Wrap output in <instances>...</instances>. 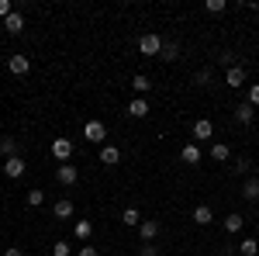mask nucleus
<instances>
[{
    "mask_svg": "<svg viewBox=\"0 0 259 256\" xmlns=\"http://www.w3.org/2000/svg\"><path fill=\"white\" fill-rule=\"evenodd\" d=\"M83 138H87V142H94V145H100V142L107 138V125H104L100 118H90L87 125H83Z\"/></svg>",
    "mask_w": 259,
    "mask_h": 256,
    "instance_id": "obj_1",
    "label": "nucleus"
},
{
    "mask_svg": "<svg viewBox=\"0 0 259 256\" xmlns=\"http://www.w3.org/2000/svg\"><path fill=\"white\" fill-rule=\"evenodd\" d=\"M56 180H59L62 187H73V184L80 180V170H76L73 163H59V166H56Z\"/></svg>",
    "mask_w": 259,
    "mask_h": 256,
    "instance_id": "obj_2",
    "label": "nucleus"
},
{
    "mask_svg": "<svg viewBox=\"0 0 259 256\" xmlns=\"http://www.w3.org/2000/svg\"><path fill=\"white\" fill-rule=\"evenodd\" d=\"M139 52H142V56H159V52H162V39H159V35H152V31L142 35V39H139Z\"/></svg>",
    "mask_w": 259,
    "mask_h": 256,
    "instance_id": "obj_3",
    "label": "nucleus"
},
{
    "mask_svg": "<svg viewBox=\"0 0 259 256\" xmlns=\"http://www.w3.org/2000/svg\"><path fill=\"white\" fill-rule=\"evenodd\" d=\"M24 170H28V163L21 156H11V159H4V177H11V180H21L24 177Z\"/></svg>",
    "mask_w": 259,
    "mask_h": 256,
    "instance_id": "obj_4",
    "label": "nucleus"
},
{
    "mask_svg": "<svg viewBox=\"0 0 259 256\" xmlns=\"http://www.w3.org/2000/svg\"><path fill=\"white\" fill-rule=\"evenodd\" d=\"M52 156L59 163H69L73 159V142L69 138H52Z\"/></svg>",
    "mask_w": 259,
    "mask_h": 256,
    "instance_id": "obj_5",
    "label": "nucleus"
},
{
    "mask_svg": "<svg viewBox=\"0 0 259 256\" xmlns=\"http://www.w3.org/2000/svg\"><path fill=\"white\" fill-rule=\"evenodd\" d=\"M225 83H228L232 90H239L242 83H245V66H239V62H235V66H228V69H225Z\"/></svg>",
    "mask_w": 259,
    "mask_h": 256,
    "instance_id": "obj_6",
    "label": "nucleus"
},
{
    "mask_svg": "<svg viewBox=\"0 0 259 256\" xmlns=\"http://www.w3.org/2000/svg\"><path fill=\"white\" fill-rule=\"evenodd\" d=\"M7 69H11L14 77H28V69H31V59H28V56H11V59H7Z\"/></svg>",
    "mask_w": 259,
    "mask_h": 256,
    "instance_id": "obj_7",
    "label": "nucleus"
},
{
    "mask_svg": "<svg viewBox=\"0 0 259 256\" xmlns=\"http://www.w3.org/2000/svg\"><path fill=\"white\" fill-rule=\"evenodd\" d=\"M252 118H256V107H252L249 100L235 104V121H239V125H252Z\"/></svg>",
    "mask_w": 259,
    "mask_h": 256,
    "instance_id": "obj_8",
    "label": "nucleus"
},
{
    "mask_svg": "<svg viewBox=\"0 0 259 256\" xmlns=\"http://www.w3.org/2000/svg\"><path fill=\"white\" fill-rule=\"evenodd\" d=\"M52 215H56V218H73V215H76V204H73L69 197H59V201L52 204Z\"/></svg>",
    "mask_w": 259,
    "mask_h": 256,
    "instance_id": "obj_9",
    "label": "nucleus"
},
{
    "mask_svg": "<svg viewBox=\"0 0 259 256\" xmlns=\"http://www.w3.org/2000/svg\"><path fill=\"white\" fill-rule=\"evenodd\" d=\"M139 236H142V242H152V239L159 236V222H152V218H142Z\"/></svg>",
    "mask_w": 259,
    "mask_h": 256,
    "instance_id": "obj_10",
    "label": "nucleus"
},
{
    "mask_svg": "<svg viewBox=\"0 0 259 256\" xmlns=\"http://www.w3.org/2000/svg\"><path fill=\"white\" fill-rule=\"evenodd\" d=\"M180 159H183L187 166H197V163H200V149L194 145V142H187V145L180 149Z\"/></svg>",
    "mask_w": 259,
    "mask_h": 256,
    "instance_id": "obj_11",
    "label": "nucleus"
},
{
    "mask_svg": "<svg viewBox=\"0 0 259 256\" xmlns=\"http://www.w3.org/2000/svg\"><path fill=\"white\" fill-rule=\"evenodd\" d=\"M4 28H7L11 35H21V31H24V14H21V11H14L11 18H4Z\"/></svg>",
    "mask_w": 259,
    "mask_h": 256,
    "instance_id": "obj_12",
    "label": "nucleus"
},
{
    "mask_svg": "<svg viewBox=\"0 0 259 256\" xmlns=\"http://www.w3.org/2000/svg\"><path fill=\"white\" fill-rule=\"evenodd\" d=\"M190 132H194V138H211V135H214V125H211L207 118H197Z\"/></svg>",
    "mask_w": 259,
    "mask_h": 256,
    "instance_id": "obj_13",
    "label": "nucleus"
},
{
    "mask_svg": "<svg viewBox=\"0 0 259 256\" xmlns=\"http://www.w3.org/2000/svg\"><path fill=\"white\" fill-rule=\"evenodd\" d=\"M128 115H132V118H149V100L135 97L132 104H128Z\"/></svg>",
    "mask_w": 259,
    "mask_h": 256,
    "instance_id": "obj_14",
    "label": "nucleus"
},
{
    "mask_svg": "<svg viewBox=\"0 0 259 256\" xmlns=\"http://www.w3.org/2000/svg\"><path fill=\"white\" fill-rule=\"evenodd\" d=\"M100 163H104V166L121 163V149H118V145H104V149H100Z\"/></svg>",
    "mask_w": 259,
    "mask_h": 256,
    "instance_id": "obj_15",
    "label": "nucleus"
},
{
    "mask_svg": "<svg viewBox=\"0 0 259 256\" xmlns=\"http://www.w3.org/2000/svg\"><path fill=\"white\" fill-rule=\"evenodd\" d=\"M132 90H135L139 97H145V94L152 90V83H149V77H145V73H135V77H132Z\"/></svg>",
    "mask_w": 259,
    "mask_h": 256,
    "instance_id": "obj_16",
    "label": "nucleus"
},
{
    "mask_svg": "<svg viewBox=\"0 0 259 256\" xmlns=\"http://www.w3.org/2000/svg\"><path fill=\"white\" fill-rule=\"evenodd\" d=\"M211 159H214V163H228V159H232V145L214 142V145H211Z\"/></svg>",
    "mask_w": 259,
    "mask_h": 256,
    "instance_id": "obj_17",
    "label": "nucleus"
},
{
    "mask_svg": "<svg viewBox=\"0 0 259 256\" xmlns=\"http://www.w3.org/2000/svg\"><path fill=\"white\" fill-rule=\"evenodd\" d=\"M242 197L245 201H259V177H249L242 184Z\"/></svg>",
    "mask_w": 259,
    "mask_h": 256,
    "instance_id": "obj_18",
    "label": "nucleus"
},
{
    "mask_svg": "<svg viewBox=\"0 0 259 256\" xmlns=\"http://www.w3.org/2000/svg\"><path fill=\"white\" fill-rule=\"evenodd\" d=\"M221 225H225V232H228V236H235V232H242V225H245V218H242V215H235V211H232V215L225 218Z\"/></svg>",
    "mask_w": 259,
    "mask_h": 256,
    "instance_id": "obj_19",
    "label": "nucleus"
},
{
    "mask_svg": "<svg viewBox=\"0 0 259 256\" xmlns=\"http://www.w3.org/2000/svg\"><path fill=\"white\" fill-rule=\"evenodd\" d=\"M121 225L139 229V225H142V211H139V208H124V211H121Z\"/></svg>",
    "mask_w": 259,
    "mask_h": 256,
    "instance_id": "obj_20",
    "label": "nucleus"
},
{
    "mask_svg": "<svg viewBox=\"0 0 259 256\" xmlns=\"http://www.w3.org/2000/svg\"><path fill=\"white\" fill-rule=\"evenodd\" d=\"M194 222H197V225H211V222H214V211H211L207 204H197V208H194Z\"/></svg>",
    "mask_w": 259,
    "mask_h": 256,
    "instance_id": "obj_21",
    "label": "nucleus"
},
{
    "mask_svg": "<svg viewBox=\"0 0 259 256\" xmlns=\"http://www.w3.org/2000/svg\"><path fill=\"white\" fill-rule=\"evenodd\" d=\"M0 156L4 159H11V156H18V138H0Z\"/></svg>",
    "mask_w": 259,
    "mask_h": 256,
    "instance_id": "obj_22",
    "label": "nucleus"
},
{
    "mask_svg": "<svg viewBox=\"0 0 259 256\" xmlns=\"http://www.w3.org/2000/svg\"><path fill=\"white\" fill-rule=\"evenodd\" d=\"M177 56H180V45H177V42H162V52H159V59L173 62Z\"/></svg>",
    "mask_w": 259,
    "mask_h": 256,
    "instance_id": "obj_23",
    "label": "nucleus"
},
{
    "mask_svg": "<svg viewBox=\"0 0 259 256\" xmlns=\"http://www.w3.org/2000/svg\"><path fill=\"white\" fill-rule=\"evenodd\" d=\"M73 232H76V239L90 242V236H94V225H90V222H76V225H73Z\"/></svg>",
    "mask_w": 259,
    "mask_h": 256,
    "instance_id": "obj_24",
    "label": "nucleus"
},
{
    "mask_svg": "<svg viewBox=\"0 0 259 256\" xmlns=\"http://www.w3.org/2000/svg\"><path fill=\"white\" fill-rule=\"evenodd\" d=\"M239 253H242V256H259V242H256V239H252V236H249V239H242Z\"/></svg>",
    "mask_w": 259,
    "mask_h": 256,
    "instance_id": "obj_25",
    "label": "nucleus"
},
{
    "mask_svg": "<svg viewBox=\"0 0 259 256\" xmlns=\"http://www.w3.org/2000/svg\"><path fill=\"white\" fill-rule=\"evenodd\" d=\"M52 256H73V246L66 239H59V242H52Z\"/></svg>",
    "mask_w": 259,
    "mask_h": 256,
    "instance_id": "obj_26",
    "label": "nucleus"
},
{
    "mask_svg": "<svg viewBox=\"0 0 259 256\" xmlns=\"http://www.w3.org/2000/svg\"><path fill=\"white\" fill-rule=\"evenodd\" d=\"M28 204H31V208H41V204H45V191H38V187L28 191Z\"/></svg>",
    "mask_w": 259,
    "mask_h": 256,
    "instance_id": "obj_27",
    "label": "nucleus"
},
{
    "mask_svg": "<svg viewBox=\"0 0 259 256\" xmlns=\"http://www.w3.org/2000/svg\"><path fill=\"white\" fill-rule=\"evenodd\" d=\"M225 7H228L225 0H207V4H204V11H207V14H221Z\"/></svg>",
    "mask_w": 259,
    "mask_h": 256,
    "instance_id": "obj_28",
    "label": "nucleus"
},
{
    "mask_svg": "<svg viewBox=\"0 0 259 256\" xmlns=\"http://www.w3.org/2000/svg\"><path fill=\"white\" fill-rule=\"evenodd\" d=\"M211 77H214L211 69H200L197 77H194V83H197V87H207V83H211Z\"/></svg>",
    "mask_w": 259,
    "mask_h": 256,
    "instance_id": "obj_29",
    "label": "nucleus"
},
{
    "mask_svg": "<svg viewBox=\"0 0 259 256\" xmlns=\"http://www.w3.org/2000/svg\"><path fill=\"white\" fill-rule=\"evenodd\" d=\"M249 166H252V163H249L245 156H239V159H235V166H232V170H235V173H249Z\"/></svg>",
    "mask_w": 259,
    "mask_h": 256,
    "instance_id": "obj_30",
    "label": "nucleus"
},
{
    "mask_svg": "<svg viewBox=\"0 0 259 256\" xmlns=\"http://www.w3.org/2000/svg\"><path fill=\"white\" fill-rule=\"evenodd\" d=\"M249 104H252V107H259V83H252V87H249Z\"/></svg>",
    "mask_w": 259,
    "mask_h": 256,
    "instance_id": "obj_31",
    "label": "nucleus"
},
{
    "mask_svg": "<svg viewBox=\"0 0 259 256\" xmlns=\"http://www.w3.org/2000/svg\"><path fill=\"white\" fill-rule=\"evenodd\" d=\"M14 14V7H11V0H0V18H11Z\"/></svg>",
    "mask_w": 259,
    "mask_h": 256,
    "instance_id": "obj_32",
    "label": "nucleus"
},
{
    "mask_svg": "<svg viewBox=\"0 0 259 256\" xmlns=\"http://www.w3.org/2000/svg\"><path fill=\"white\" fill-rule=\"evenodd\" d=\"M139 256H159V249H156L152 242H145V246H142V249H139Z\"/></svg>",
    "mask_w": 259,
    "mask_h": 256,
    "instance_id": "obj_33",
    "label": "nucleus"
},
{
    "mask_svg": "<svg viewBox=\"0 0 259 256\" xmlns=\"http://www.w3.org/2000/svg\"><path fill=\"white\" fill-rule=\"evenodd\" d=\"M76 256H100V253L90 246V242H87V246H80V253H76Z\"/></svg>",
    "mask_w": 259,
    "mask_h": 256,
    "instance_id": "obj_34",
    "label": "nucleus"
},
{
    "mask_svg": "<svg viewBox=\"0 0 259 256\" xmlns=\"http://www.w3.org/2000/svg\"><path fill=\"white\" fill-rule=\"evenodd\" d=\"M4 256H28L24 249H18V246H11V249H4Z\"/></svg>",
    "mask_w": 259,
    "mask_h": 256,
    "instance_id": "obj_35",
    "label": "nucleus"
}]
</instances>
